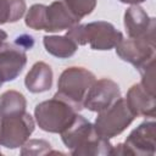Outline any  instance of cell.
Returning a JSON list of instances; mask_svg holds the SVG:
<instances>
[{"label": "cell", "mask_w": 156, "mask_h": 156, "mask_svg": "<svg viewBox=\"0 0 156 156\" xmlns=\"http://www.w3.org/2000/svg\"><path fill=\"white\" fill-rule=\"evenodd\" d=\"M27 63L26 50L16 43H0V87L15 80Z\"/></svg>", "instance_id": "11"}, {"label": "cell", "mask_w": 156, "mask_h": 156, "mask_svg": "<svg viewBox=\"0 0 156 156\" xmlns=\"http://www.w3.org/2000/svg\"><path fill=\"white\" fill-rule=\"evenodd\" d=\"M124 28L128 38L155 37L156 20L140 5H130L124 12Z\"/></svg>", "instance_id": "12"}, {"label": "cell", "mask_w": 156, "mask_h": 156, "mask_svg": "<svg viewBox=\"0 0 156 156\" xmlns=\"http://www.w3.org/2000/svg\"><path fill=\"white\" fill-rule=\"evenodd\" d=\"M35 128L34 118L27 112L0 116V146L17 149L32 135Z\"/></svg>", "instance_id": "6"}, {"label": "cell", "mask_w": 156, "mask_h": 156, "mask_svg": "<svg viewBox=\"0 0 156 156\" xmlns=\"http://www.w3.org/2000/svg\"><path fill=\"white\" fill-rule=\"evenodd\" d=\"M61 140L74 156L111 155L112 144L110 139L101 136L94 124L82 115L76 116L72 124L61 133Z\"/></svg>", "instance_id": "1"}, {"label": "cell", "mask_w": 156, "mask_h": 156, "mask_svg": "<svg viewBox=\"0 0 156 156\" xmlns=\"http://www.w3.org/2000/svg\"><path fill=\"white\" fill-rule=\"evenodd\" d=\"M96 80L93 72L84 67H68L58 78L57 91L55 95L68 101L79 112L83 110V102L89 88Z\"/></svg>", "instance_id": "5"}, {"label": "cell", "mask_w": 156, "mask_h": 156, "mask_svg": "<svg viewBox=\"0 0 156 156\" xmlns=\"http://www.w3.org/2000/svg\"><path fill=\"white\" fill-rule=\"evenodd\" d=\"M156 152V123L145 121L130 132L124 143L112 146L111 155H155Z\"/></svg>", "instance_id": "7"}, {"label": "cell", "mask_w": 156, "mask_h": 156, "mask_svg": "<svg viewBox=\"0 0 156 156\" xmlns=\"http://www.w3.org/2000/svg\"><path fill=\"white\" fill-rule=\"evenodd\" d=\"M78 111L65 99L54 95L52 99L39 102L34 108V119L39 128L48 133L61 134L74 121Z\"/></svg>", "instance_id": "4"}, {"label": "cell", "mask_w": 156, "mask_h": 156, "mask_svg": "<svg viewBox=\"0 0 156 156\" xmlns=\"http://www.w3.org/2000/svg\"><path fill=\"white\" fill-rule=\"evenodd\" d=\"M7 39V33L5 32V30H2V29H0V43H2V41H5Z\"/></svg>", "instance_id": "23"}, {"label": "cell", "mask_w": 156, "mask_h": 156, "mask_svg": "<svg viewBox=\"0 0 156 156\" xmlns=\"http://www.w3.org/2000/svg\"><path fill=\"white\" fill-rule=\"evenodd\" d=\"M52 78L54 74L51 67L43 61H38L27 73L24 78V85L27 90L33 94L44 93L51 89Z\"/></svg>", "instance_id": "14"}, {"label": "cell", "mask_w": 156, "mask_h": 156, "mask_svg": "<svg viewBox=\"0 0 156 156\" xmlns=\"http://www.w3.org/2000/svg\"><path fill=\"white\" fill-rule=\"evenodd\" d=\"M80 21L63 0H56L50 5L34 4L26 13L24 23L34 30H45L48 33H57L68 30Z\"/></svg>", "instance_id": "2"}, {"label": "cell", "mask_w": 156, "mask_h": 156, "mask_svg": "<svg viewBox=\"0 0 156 156\" xmlns=\"http://www.w3.org/2000/svg\"><path fill=\"white\" fill-rule=\"evenodd\" d=\"M121 98L118 84L110 78L96 79L89 88L83 102V108L93 112H101Z\"/></svg>", "instance_id": "10"}, {"label": "cell", "mask_w": 156, "mask_h": 156, "mask_svg": "<svg viewBox=\"0 0 156 156\" xmlns=\"http://www.w3.org/2000/svg\"><path fill=\"white\" fill-rule=\"evenodd\" d=\"M119 2H122V4H129V5H139V4H141V2H144V1H146V0H118Z\"/></svg>", "instance_id": "22"}, {"label": "cell", "mask_w": 156, "mask_h": 156, "mask_svg": "<svg viewBox=\"0 0 156 156\" xmlns=\"http://www.w3.org/2000/svg\"><path fill=\"white\" fill-rule=\"evenodd\" d=\"M15 43L18 44L20 46H22L24 50H29V49H32L33 45H34V39H33L32 35L22 34V35H20V37L16 38Z\"/></svg>", "instance_id": "21"}, {"label": "cell", "mask_w": 156, "mask_h": 156, "mask_svg": "<svg viewBox=\"0 0 156 156\" xmlns=\"http://www.w3.org/2000/svg\"><path fill=\"white\" fill-rule=\"evenodd\" d=\"M51 152V145L43 139L27 140L22 145L21 155H46Z\"/></svg>", "instance_id": "18"}, {"label": "cell", "mask_w": 156, "mask_h": 156, "mask_svg": "<svg viewBox=\"0 0 156 156\" xmlns=\"http://www.w3.org/2000/svg\"><path fill=\"white\" fill-rule=\"evenodd\" d=\"M124 100L135 117H155V95L149 93L140 83L133 84L129 88Z\"/></svg>", "instance_id": "13"}, {"label": "cell", "mask_w": 156, "mask_h": 156, "mask_svg": "<svg viewBox=\"0 0 156 156\" xmlns=\"http://www.w3.org/2000/svg\"><path fill=\"white\" fill-rule=\"evenodd\" d=\"M43 44L45 50L58 58H68L73 56L77 50L78 45L71 38L65 35H45L43 38Z\"/></svg>", "instance_id": "15"}, {"label": "cell", "mask_w": 156, "mask_h": 156, "mask_svg": "<svg viewBox=\"0 0 156 156\" xmlns=\"http://www.w3.org/2000/svg\"><path fill=\"white\" fill-rule=\"evenodd\" d=\"M134 118L135 116L129 110L126 100L119 98L110 107L98 113L94 127L101 136L111 139L127 129Z\"/></svg>", "instance_id": "8"}, {"label": "cell", "mask_w": 156, "mask_h": 156, "mask_svg": "<svg viewBox=\"0 0 156 156\" xmlns=\"http://www.w3.org/2000/svg\"><path fill=\"white\" fill-rule=\"evenodd\" d=\"M77 45H89L93 50H111L124 38L123 33L106 21H95L85 24H76L66 33Z\"/></svg>", "instance_id": "3"}, {"label": "cell", "mask_w": 156, "mask_h": 156, "mask_svg": "<svg viewBox=\"0 0 156 156\" xmlns=\"http://www.w3.org/2000/svg\"><path fill=\"white\" fill-rule=\"evenodd\" d=\"M0 155H1V151H0Z\"/></svg>", "instance_id": "24"}, {"label": "cell", "mask_w": 156, "mask_h": 156, "mask_svg": "<svg viewBox=\"0 0 156 156\" xmlns=\"http://www.w3.org/2000/svg\"><path fill=\"white\" fill-rule=\"evenodd\" d=\"M27 100L17 90H6L0 95V116L26 111Z\"/></svg>", "instance_id": "16"}, {"label": "cell", "mask_w": 156, "mask_h": 156, "mask_svg": "<svg viewBox=\"0 0 156 156\" xmlns=\"http://www.w3.org/2000/svg\"><path fill=\"white\" fill-rule=\"evenodd\" d=\"M24 0H0V24L15 23L26 13Z\"/></svg>", "instance_id": "17"}, {"label": "cell", "mask_w": 156, "mask_h": 156, "mask_svg": "<svg viewBox=\"0 0 156 156\" xmlns=\"http://www.w3.org/2000/svg\"><path fill=\"white\" fill-rule=\"evenodd\" d=\"M115 49L121 60L133 65L136 69L156 57L155 37L123 38Z\"/></svg>", "instance_id": "9"}, {"label": "cell", "mask_w": 156, "mask_h": 156, "mask_svg": "<svg viewBox=\"0 0 156 156\" xmlns=\"http://www.w3.org/2000/svg\"><path fill=\"white\" fill-rule=\"evenodd\" d=\"M138 71H139V73L141 76L140 84L149 93L155 95V88H156V83H155V60L149 61L147 63L141 66Z\"/></svg>", "instance_id": "20"}, {"label": "cell", "mask_w": 156, "mask_h": 156, "mask_svg": "<svg viewBox=\"0 0 156 156\" xmlns=\"http://www.w3.org/2000/svg\"><path fill=\"white\" fill-rule=\"evenodd\" d=\"M66 5L69 7V10L80 20L88 15H90L95 6L98 0H63Z\"/></svg>", "instance_id": "19"}]
</instances>
